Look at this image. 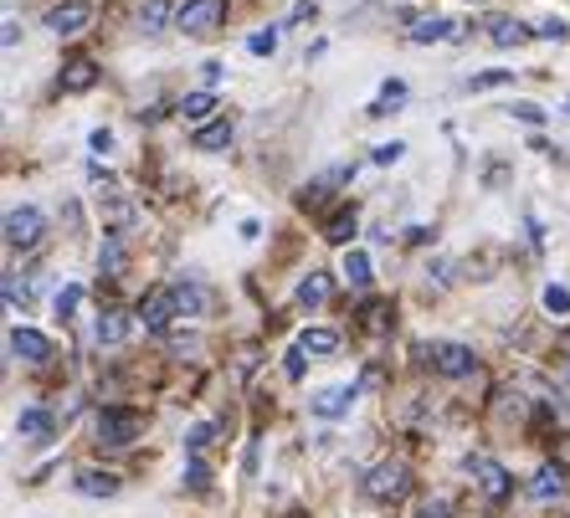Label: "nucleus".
Here are the masks:
<instances>
[{
  "mask_svg": "<svg viewBox=\"0 0 570 518\" xmlns=\"http://www.w3.org/2000/svg\"><path fill=\"white\" fill-rule=\"evenodd\" d=\"M416 518H448V498H426V504L416 508Z\"/></svg>",
  "mask_w": 570,
  "mask_h": 518,
  "instance_id": "c9c22d12",
  "label": "nucleus"
},
{
  "mask_svg": "<svg viewBox=\"0 0 570 518\" xmlns=\"http://www.w3.org/2000/svg\"><path fill=\"white\" fill-rule=\"evenodd\" d=\"M324 298H330V278H324V272H308V278L298 282V303L314 308V303H324Z\"/></svg>",
  "mask_w": 570,
  "mask_h": 518,
  "instance_id": "5701e85b",
  "label": "nucleus"
},
{
  "mask_svg": "<svg viewBox=\"0 0 570 518\" xmlns=\"http://www.w3.org/2000/svg\"><path fill=\"white\" fill-rule=\"evenodd\" d=\"M448 37H452V21H448V16H422V21L412 27L416 47H432V41H448Z\"/></svg>",
  "mask_w": 570,
  "mask_h": 518,
  "instance_id": "2eb2a0df",
  "label": "nucleus"
},
{
  "mask_svg": "<svg viewBox=\"0 0 570 518\" xmlns=\"http://www.w3.org/2000/svg\"><path fill=\"white\" fill-rule=\"evenodd\" d=\"M401 155H406V145H381L375 149V165H396Z\"/></svg>",
  "mask_w": 570,
  "mask_h": 518,
  "instance_id": "e433bc0d",
  "label": "nucleus"
},
{
  "mask_svg": "<svg viewBox=\"0 0 570 518\" xmlns=\"http://www.w3.org/2000/svg\"><path fill=\"white\" fill-rule=\"evenodd\" d=\"M98 267H104V272H119V267H124V252H119V241H108L104 252H98Z\"/></svg>",
  "mask_w": 570,
  "mask_h": 518,
  "instance_id": "f704fd0d",
  "label": "nucleus"
},
{
  "mask_svg": "<svg viewBox=\"0 0 570 518\" xmlns=\"http://www.w3.org/2000/svg\"><path fill=\"white\" fill-rule=\"evenodd\" d=\"M365 492H371L375 504H396V498L412 492V472L401 462H375L371 472H365Z\"/></svg>",
  "mask_w": 570,
  "mask_h": 518,
  "instance_id": "f03ea898",
  "label": "nucleus"
},
{
  "mask_svg": "<svg viewBox=\"0 0 570 518\" xmlns=\"http://www.w3.org/2000/svg\"><path fill=\"white\" fill-rule=\"evenodd\" d=\"M283 370H288V380H298V375H304V349H298V355H288V365H283Z\"/></svg>",
  "mask_w": 570,
  "mask_h": 518,
  "instance_id": "ea45409f",
  "label": "nucleus"
},
{
  "mask_svg": "<svg viewBox=\"0 0 570 518\" xmlns=\"http://www.w3.org/2000/svg\"><path fill=\"white\" fill-rule=\"evenodd\" d=\"M186 482H190V488H196V492H206V488H212V472H206V462H200V457L186 467Z\"/></svg>",
  "mask_w": 570,
  "mask_h": 518,
  "instance_id": "72a5a7b5",
  "label": "nucleus"
},
{
  "mask_svg": "<svg viewBox=\"0 0 570 518\" xmlns=\"http://www.w3.org/2000/svg\"><path fill=\"white\" fill-rule=\"evenodd\" d=\"M212 108H216V98H212V93H186L175 113H180L186 123H206V119H212Z\"/></svg>",
  "mask_w": 570,
  "mask_h": 518,
  "instance_id": "6ab92c4d",
  "label": "nucleus"
},
{
  "mask_svg": "<svg viewBox=\"0 0 570 518\" xmlns=\"http://www.w3.org/2000/svg\"><path fill=\"white\" fill-rule=\"evenodd\" d=\"M200 72H206V88H216V82H222V72H226V67H222V62H206V67H200Z\"/></svg>",
  "mask_w": 570,
  "mask_h": 518,
  "instance_id": "a19ab883",
  "label": "nucleus"
},
{
  "mask_svg": "<svg viewBox=\"0 0 570 518\" xmlns=\"http://www.w3.org/2000/svg\"><path fill=\"white\" fill-rule=\"evenodd\" d=\"M544 308H550L556 319H566V313H570V292L560 288V282H550V288H544Z\"/></svg>",
  "mask_w": 570,
  "mask_h": 518,
  "instance_id": "cd10ccee",
  "label": "nucleus"
},
{
  "mask_svg": "<svg viewBox=\"0 0 570 518\" xmlns=\"http://www.w3.org/2000/svg\"><path fill=\"white\" fill-rule=\"evenodd\" d=\"M566 113H570V103H566Z\"/></svg>",
  "mask_w": 570,
  "mask_h": 518,
  "instance_id": "79ce46f5",
  "label": "nucleus"
},
{
  "mask_svg": "<svg viewBox=\"0 0 570 518\" xmlns=\"http://www.w3.org/2000/svg\"><path fill=\"white\" fill-rule=\"evenodd\" d=\"M175 308H180V313H200V308H206V292H200L196 282H186V288H175Z\"/></svg>",
  "mask_w": 570,
  "mask_h": 518,
  "instance_id": "393cba45",
  "label": "nucleus"
},
{
  "mask_svg": "<svg viewBox=\"0 0 570 518\" xmlns=\"http://www.w3.org/2000/svg\"><path fill=\"white\" fill-rule=\"evenodd\" d=\"M78 492H82V498H114V492H119V478H114V472L88 467V472H78Z\"/></svg>",
  "mask_w": 570,
  "mask_h": 518,
  "instance_id": "ddd939ff",
  "label": "nucleus"
},
{
  "mask_svg": "<svg viewBox=\"0 0 570 518\" xmlns=\"http://www.w3.org/2000/svg\"><path fill=\"white\" fill-rule=\"evenodd\" d=\"M509 113H514L519 123H530V129H540V123H544V108H534V103H514Z\"/></svg>",
  "mask_w": 570,
  "mask_h": 518,
  "instance_id": "473e14b6",
  "label": "nucleus"
},
{
  "mask_svg": "<svg viewBox=\"0 0 570 518\" xmlns=\"http://www.w3.org/2000/svg\"><path fill=\"white\" fill-rule=\"evenodd\" d=\"M94 82H98V67L88 62V57H78V62L62 67V93H88Z\"/></svg>",
  "mask_w": 570,
  "mask_h": 518,
  "instance_id": "f8f14e48",
  "label": "nucleus"
},
{
  "mask_svg": "<svg viewBox=\"0 0 570 518\" xmlns=\"http://www.w3.org/2000/svg\"><path fill=\"white\" fill-rule=\"evenodd\" d=\"M345 278L355 282V288H365V282H371V257H365V252H345Z\"/></svg>",
  "mask_w": 570,
  "mask_h": 518,
  "instance_id": "b1692460",
  "label": "nucleus"
},
{
  "mask_svg": "<svg viewBox=\"0 0 570 518\" xmlns=\"http://www.w3.org/2000/svg\"><path fill=\"white\" fill-rule=\"evenodd\" d=\"M509 78H514L509 67H493V72H478V78L468 82V88H473V93H483V88H499V82H509Z\"/></svg>",
  "mask_w": 570,
  "mask_h": 518,
  "instance_id": "c756f323",
  "label": "nucleus"
},
{
  "mask_svg": "<svg viewBox=\"0 0 570 518\" xmlns=\"http://www.w3.org/2000/svg\"><path fill=\"white\" fill-rule=\"evenodd\" d=\"M94 431H98V441H104V447H129V441L145 431V416L129 411V406H104V411H98V421H94Z\"/></svg>",
  "mask_w": 570,
  "mask_h": 518,
  "instance_id": "f257e3e1",
  "label": "nucleus"
},
{
  "mask_svg": "<svg viewBox=\"0 0 570 518\" xmlns=\"http://www.w3.org/2000/svg\"><path fill=\"white\" fill-rule=\"evenodd\" d=\"M16 431H21V437H31V441L52 437V416H47V411H37V406H31V411H21V416H16Z\"/></svg>",
  "mask_w": 570,
  "mask_h": 518,
  "instance_id": "aec40b11",
  "label": "nucleus"
},
{
  "mask_svg": "<svg viewBox=\"0 0 570 518\" xmlns=\"http://www.w3.org/2000/svg\"><path fill=\"white\" fill-rule=\"evenodd\" d=\"M566 492V472L560 467H540L530 482V498H540V504H550V498H560Z\"/></svg>",
  "mask_w": 570,
  "mask_h": 518,
  "instance_id": "4468645a",
  "label": "nucleus"
},
{
  "mask_svg": "<svg viewBox=\"0 0 570 518\" xmlns=\"http://www.w3.org/2000/svg\"><path fill=\"white\" fill-rule=\"evenodd\" d=\"M298 349H304V355H314V359H324V355H334V349H340V333H334V329H304V333H298Z\"/></svg>",
  "mask_w": 570,
  "mask_h": 518,
  "instance_id": "dca6fc26",
  "label": "nucleus"
},
{
  "mask_svg": "<svg viewBox=\"0 0 570 518\" xmlns=\"http://www.w3.org/2000/svg\"><path fill=\"white\" fill-rule=\"evenodd\" d=\"M355 406V386H330L314 396V416H345Z\"/></svg>",
  "mask_w": 570,
  "mask_h": 518,
  "instance_id": "9b49d317",
  "label": "nucleus"
},
{
  "mask_svg": "<svg viewBox=\"0 0 570 518\" xmlns=\"http://www.w3.org/2000/svg\"><path fill=\"white\" fill-rule=\"evenodd\" d=\"M401 98H406V88H401V82H385V88H381V98H375V108H371V113H391V103H401Z\"/></svg>",
  "mask_w": 570,
  "mask_h": 518,
  "instance_id": "7c9ffc66",
  "label": "nucleus"
},
{
  "mask_svg": "<svg viewBox=\"0 0 570 518\" xmlns=\"http://www.w3.org/2000/svg\"><path fill=\"white\" fill-rule=\"evenodd\" d=\"M129 329H134V319L124 308H104V313H98V345H124Z\"/></svg>",
  "mask_w": 570,
  "mask_h": 518,
  "instance_id": "9d476101",
  "label": "nucleus"
},
{
  "mask_svg": "<svg viewBox=\"0 0 570 518\" xmlns=\"http://www.w3.org/2000/svg\"><path fill=\"white\" fill-rule=\"evenodd\" d=\"M468 472H473L478 488L489 492V498H509V472L493 457H468Z\"/></svg>",
  "mask_w": 570,
  "mask_h": 518,
  "instance_id": "0eeeda50",
  "label": "nucleus"
},
{
  "mask_svg": "<svg viewBox=\"0 0 570 518\" xmlns=\"http://www.w3.org/2000/svg\"><path fill=\"white\" fill-rule=\"evenodd\" d=\"M170 16H180L170 0H145V11H139V27H145V31H165V21H170Z\"/></svg>",
  "mask_w": 570,
  "mask_h": 518,
  "instance_id": "4be33fe9",
  "label": "nucleus"
},
{
  "mask_svg": "<svg viewBox=\"0 0 570 518\" xmlns=\"http://www.w3.org/2000/svg\"><path fill=\"white\" fill-rule=\"evenodd\" d=\"M78 303H82V288H78V282H67V288L62 292H57V319H72V313H78Z\"/></svg>",
  "mask_w": 570,
  "mask_h": 518,
  "instance_id": "a878e982",
  "label": "nucleus"
},
{
  "mask_svg": "<svg viewBox=\"0 0 570 518\" xmlns=\"http://www.w3.org/2000/svg\"><path fill=\"white\" fill-rule=\"evenodd\" d=\"M534 37H540V41H566V37H570V27L560 21V16H544L540 27H534Z\"/></svg>",
  "mask_w": 570,
  "mask_h": 518,
  "instance_id": "c85d7f7f",
  "label": "nucleus"
},
{
  "mask_svg": "<svg viewBox=\"0 0 570 518\" xmlns=\"http://www.w3.org/2000/svg\"><path fill=\"white\" fill-rule=\"evenodd\" d=\"M41 231H47V216H41L37 206H16V211H6V247L27 252V247L41 241Z\"/></svg>",
  "mask_w": 570,
  "mask_h": 518,
  "instance_id": "7ed1b4c3",
  "label": "nucleus"
},
{
  "mask_svg": "<svg viewBox=\"0 0 570 518\" xmlns=\"http://www.w3.org/2000/svg\"><path fill=\"white\" fill-rule=\"evenodd\" d=\"M170 313H180V308H175V288H155L145 298V308H139V319H145L149 333L165 329V323H170Z\"/></svg>",
  "mask_w": 570,
  "mask_h": 518,
  "instance_id": "1a4fd4ad",
  "label": "nucleus"
},
{
  "mask_svg": "<svg viewBox=\"0 0 570 518\" xmlns=\"http://www.w3.org/2000/svg\"><path fill=\"white\" fill-rule=\"evenodd\" d=\"M247 47H253L257 57H273V52H278V31H273V27H267V31H257V37L247 41Z\"/></svg>",
  "mask_w": 570,
  "mask_h": 518,
  "instance_id": "2f4dec72",
  "label": "nucleus"
},
{
  "mask_svg": "<svg viewBox=\"0 0 570 518\" xmlns=\"http://www.w3.org/2000/svg\"><path fill=\"white\" fill-rule=\"evenodd\" d=\"M212 437H216V431H212V426H196V431H190V452H200V447H212Z\"/></svg>",
  "mask_w": 570,
  "mask_h": 518,
  "instance_id": "4c0bfd02",
  "label": "nucleus"
},
{
  "mask_svg": "<svg viewBox=\"0 0 570 518\" xmlns=\"http://www.w3.org/2000/svg\"><path fill=\"white\" fill-rule=\"evenodd\" d=\"M104 221H108L114 231H124V227L134 221V206H129V200H108V206H104Z\"/></svg>",
  "mask_w": 570,
  "mask_h": 518,
  "instance_id": "bb28decb",
  "label": "nucleus"
},
{
  "mask_svg": "<svg viewBox=\"0 0 570 518\" xmlns=\"http://www.w3.org/2000/svg\"><path fill=\"white\" fill-rule=\"evenodd\" d=\"M432 365H438L442 375H448V380H463V375H473V349L468 345H438L432 349Z\"/></svg>",
  "mask_w": 570,
  "mask_h": 518,
  "instance_id": "423d86ee",
  "label": "nucleus"
},
{
  "mask_svg": "<svg viewBox=\"0 0 570 518\" xmlns=\"http://www.w3.org/2000/svg\"><path fill=\"white\" fill-rule=\"evenodd\" d=\"M88 21H94V6H88V0H62V6L47 11V31H52V37H78Z\"/></svg>",
  "mask_w": 570,
  "mask_h": 518,
  "instance_id": "20e7f679",
  "label": "nucleus"
},
{
  "mask_svg": "<svg viewBox=\"0 0 570 518\" xmlns=\"http://www.w3.org/2000/svg\"><path fill=\"white\" fill-rule=\"evenodd\" d=\"M489 37L499 41V47H519V41L534 37V27H519V21H509V16H493V21H489Z\"/></svg>",
  "mask_w": 570,
  "mask_h": 518,
  "instance_id": "f3484780",
  "label": "nucleus"
},
{
  "mask_svg": "<svg viewBox=\"0 0 570 518\" xmlns=\"http://www.w3.org/2000/svg\"><path fill=\"white\" fill-rule=\"evenodd\" d=\"M350 237H355V211L345 206V211H334L330 221H324V241H334V247H345Z\"/></svg>",
  "mask_w": 570,
  "mask_h": 518,
  "instance_id": "412c9836",
  "label": "nucleus"
},
{
  "mask_svg": "<svg viewBox=\"0 0 570 518\" xmlns=\"http://www.w3.org/2000/svg\"><path fill=\"white\" fill-rule=\"evenodd\" d=\"M190 145H196V149H212V155H216V149H226V145H232V123H226V119L200 123V129H196V139H190Z\"/></svg>",
  "mask_w": 570,
  "mask_h": 518,
  "instance_id": "a211bd4d",
  "label": "nucleus"
},
{
  "mask_svg": "<svg viewBox=\"0 0 570 518\" xmlns=\"http://www.w3.org/2000/svg\"><path fill=\"white\" fill-rule=\"evenodd\" d=\"M6 345H11V355H16V359H31V365L52 355V339H47V333H37V329H21V323H16V329L6 333Z\"/></svg>",
  "mask_w": 570,
  "mask_h": 518,
  "instance_id": "6e6552de",
  "label": "nucleus"
},
{
  "mask_svg": "<svg viewBox=\"0 0 570 518\" xmlns=\"http://www.w3.org/2000/svg\"><path fill=\"white\" fill-rule=\"evenodd\" d=\"M0 41H6V52H11L16 41H21V27H16V16H6V31H0Z\"/></svg>",
  "mask_w": 570,
  "mask_h": 518,
  "instance_id": "58836bf2",
  "label": "nucleus"
},
{
  "mask_svg": "<svg viewBox=\"0 0 570 518\" xmlns=\"http://www.w3.org/2000/svg\"><path fill=\"white\" fill-rule=\"evenodd\" d=\"M216 21H222V0H186L175 16V27L186 37H206V31H216Z\"/></svg>",
  "mask_w": 570,
  "mask_h": 518,
  "instance_id": "39448f33",
  "label": "nucleus"
}]
</instances>
